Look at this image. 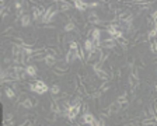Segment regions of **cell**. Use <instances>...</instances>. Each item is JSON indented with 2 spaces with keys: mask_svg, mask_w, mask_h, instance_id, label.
<instances>
[{
  "mask_svg": "<svg viewBox=\"0 0 157 126\" xmlns=\"http://www.w3.org/2000/svg\"><path fill=\"white\" fill-rule=\"evenodd\" d=\"M28 88L31 90L33 93L39 94V95L48 93V91L51 90L49 87H48V84H46L45 81H42V80H37L35 83H30V84H28Z\"/></svg>",
  "mask_w": 157,
  "mask_h": 126,
  "instance_id": "obj_1",
  "label": "cell"
},
{
  "mask_svg": "<svg viewBox=\"0 0 157 126\" xmlns=\"http://www.w3.org/2000/svg\"><path fill=\"white\" fill-rule=\"evenodd\" d=\"M56 14H58V6H56V4L49 6V7L46 9L44 17H42V23H44V24H49L52 20L56 17Z\"/></svg>",
  "mask_w": 157,
  "mask_h": 126,
  "instance_id": "obj_2",
  "label": "cell"
},
{
  "mask_svg": "<svg viewBox=\"0 0 157 126\" xmlns=\"http://www.w3.org/2000/svg\"><path fill=\"white\" fill-rule=\"evenodd\" d=\"M116 46V41L111 37H105L101 39V48H107V49H114Z\"/></svg>",
  "mask_w": 157,
  "mask_h": 126,
  "instance_id": "obj_3",
  "label": "cell"
},
{
  "mask_svg": "<svg viewBox=\"0 0 157 126\" xmlns=\"http://www.w3.org/2000/svg\"><path fill=\"white\" fill-rule=\"evenodd\" d=\"M59 46H46L45 53L46 56H52V57H59L62 53V49H58Z\"/></svg>",
  "mask_w": 157,
  "mask_h": 126,
  "instance_id": "obj_4",
  "label": "cell"
},
{
  "mask_svg": "<svg viewBox=\"0 0 157 126\" xmlns=\"http://www.w3.org/2000/svg\"><path fill=\"white\" fill-rule=\"evenodd\" d=\"M87 21L90 24H101V18H100V15H98V13H96V11H90V13L87 14Z\"/></svg>",
  "mask_w": 157,
  "mask_h": 126,
  "instance_id": "obj_5",
  "label": "cell"
},
{
  "mask_svg": "<svg viewBox=\"0 0 157 126\" xmlns=\"http://www.w3.org/2000/svg\"><path fill=\"white\" fill-rule=\"evenodd\" d=\"M76 59H78V51H77V49H69L67 53H66V59H65V60L67 62V63H72V62L76 60Z\"/></svg>",
  "mask_w": 157,
  "mask_h": 126,
  "instance_id": "obj_6",
  "label": "cell"
},
{
  "mask_svg": "<svg viewBox=\"0 0 157 126\" xmlns=\"http://www.w3.org/2000/svg\"><path fill=\"white\" fill-rule=\"evenodd\" d=\"M72 7H74L72 3H67V1H58V11L59 13H65V11H69Z\"/></svg>",
  "mask_w": 157,
  "mask_h": 126,
  "instance_id": "obj_7",
  "label": "cell"
},
{
  "mask_svg": "<svg viewBox=\"0 0 157 126\" xmlns=\"http://www.w3.org/2000/svg\"><path fill=\"white\" fill-rule=\"evenodd\" d=\"M96 121V118L93 115L91 112H88L86 115H81V122H83V125H93Z\"/></svg>",
  "mask_w": 157,
  "mask_h": 126,
  "instance_id": "obj_8",
  "label": "cell"
},
{
  "mask_svg": "<svg viewBox=\"0 0 157 126\" xmlns=\"http://www.w3.org/2000/svg\"><path fill=\"white\" fill-rule=\"evenodd\" d=\"M73 6L78 10V11H80V13H81V11H84L86 9H88V3H87V1H83V0H74Z\"/></svg>",
  "mask_w": 157,
  "mask_h": 126,
  "instance_id": "obj_9",
  "label": "cell"
},
{
  "mask_svg": "<svg viewBox=\"0 0 157 126\" xmlns=\"http://www.w3.org/2000/svg\"><path fill=\"white\" fill-rule=\"evenodd\" d=\"M94 73H96V76H97L101 81H108V80H110V74H108L107 70H104V69H98V70H96Z\"/></svg>",
  "mask_w": 157,
  "mask_h": 126,
  "instance_id": "obj_10",
  "label": "cell"
},
{
  "mask_svg": "<svg viewBox=\"0 0 157 126\" xmlns=\"http://www.w3.org/2000/svg\"><path fill=\"white\" fill-rule=\"evenodd\" d=\"M51 112H55L58 115H62V107H60V104L55 99H52L51 101Z\"/></svg>",
  "mask_w": 157,
  "mask_h": 126,
  "instance_id": "obj_11",
  "label": "cell"
},
{
  "mask_svg": "<svg viewBox=\"0 0 157 126\" xmlns=\"http://www.w3.org/2000/svg\"><path fill=\"white\" fill-rule=\"evenodd\" d=\"M91 41H101V29L100 28H94L91 31Z\"/></svg>",
  "mask_w": 157,
  "mask_h": 126,
  "instance_id": "obj_12",
  "label": "cell"
},
{
  "mask_svg": "<svg viewBox=\"0 0 157 126\" xmlns=\"http://www.w3.org/2000/svg\"><path fill=\"white\" fill-rule=\"evenodd\" d=\"M108 109H110V112H111L112 115H115V113H118V112L121 111V104H118L115 101V102H112L108 105Z\"/></svg>",
  "mask_w": 157,
  "mask_h": 126,
  "instance_id": "obj_13",
  "label": "cell"
},
{
  "mask_svg": "<svg viewBox=\"0 0 157 126\" xmlns=\"http://www.w3.org/2000/svg\"><path fill=\"white\" fill-rule=\"evenodd\" d=\"M115 41H116V45H119V46L124 48V49H126L128 43H129V39L125 37H121V38H118V39H115Z\"/></svg>",
  "mask_w": 157,
  "mask_h": 126,
  "instance_id": "obj_14",
  "label": "cell"
},
{
  "mask_svg": "<svg viewBox=\"0 0 157 126\" xmlns=\"http://www.w3.org/2000/svg\"><path fill=\"white\" fill-rule=\"evenodd\" d=\"M31 18L33 17H30V14H24L23 17H21V20H20V23H21L23 27H28L31 24Z\"/></svg>",
  "mask_w": 157,
  "mask_h": 126,
  "instance_id": "obj_15",
  "label": "cell"
},
{
  "mask_svg": "<svg viewBox=\"0 0 157 126\" xmlns=\"http://www.w3.org/2000/svg\"><path fill=\"white\" fill-rule=\"evenodd\" d=\"M25 71H27V74H28V76H31V77H34V76L37 74V71H38V69H37V66L28 65L27 67H25Z\"/></svg>",
  "mask_w": 157,
  "mask_h": 126,
  "instance_id": "obj_16",
  "label": "cell"
},
{
  "mask_svg": "<svg viewBox=\"0 0 157 126\" xmlns=\"http://www.w3.org/2000/svg\"><path fill=\"white\" fill-rule=\"evenodd\" d=\"M56 63H58V59L56 57H52V56H46L45 59V65L49 66V67H53V66H56Z\"/></svg>",
  "mask_w": 157,
  "mask_h": 126,
  "instance_id": "obj_17",
  "label": "cell"
},
{
  "mask_svg": "<svg viewBox=\"0 0 157 126\" xmlns=\"http://www.w3.org/2000/svg\"><path fill=\"white\" fill-rule=\"evenodd\" d=\"M96 48H94V43H93V41L91 39H86V42H84V51H87V52H91V51H94Z\"/></svg>",
  "mask_w": 157,
  "mask_h": 126,
  "instance_id": "obj_18",
  "label": "cell"
},
{
  "mask_svg": "<svg viewBox=\"0 0 157 126\" xmlns=\"http://www.w3.org/2000/svg\"><path fill=\"white\" fill-rule=\"evenodd\" d=\"M58 116H59V115L55 113V112H49L48 115H45V119L48 122H56V121H58Z\"/></svg>",
  "mask_w": 157,
  "mask_h": 126,
  "instance_id": "obj_19",
  "label": "cell"
},
{
  "mask_svg": "<svg viewBox=\"0 0 157 126\" xmlns=\"http://www.w3.org/2000/svg\"><path fill=\"white\" fill-rule=\"evenodd\" d=\"M23 108H25V109H31V108H34V102H33V99L28 97L25 101L23 102V105H21Z\"/></svg>",
  "mask_w": 157,
  "mask_h": 126,
  "instance_id": "obj_20",
  "label": "cell"
},
{
  "mask_svg": "<svg viewBox=\"0 0 157 126\" xmlns=\"http://www.w3.org/2000/svg\"><path fill=\"white\" fill-rule=\"evenodd\" d=\"M74 29H76V24H74L73 21H69L67 24H65V31L72 32V31H74Z\"/></svg>",
  "mask_w": 157,
  "mask_h": 126,
  "instance_id": "obj_21",
  "label": "cell"
},
{
  "mask_svg": "<svg viewBox=\"0 0 157 126\" xmlns=\"http://www.w3.org/2000/svg\"><path fill=\"white\" fill-rule=\"evenodd\" d=\"M49 91H51L52 95H59V94H60V87L58 85V84H53V85L51 87V90H49Z\"/></svg>",
  "mask_w": 157,
  "mask_h": 126,
  "instance_id": "obj_22",
  "label": "cell"
},
{
  "mask_svg": "<svg viewBox=\"0 0 157 126\" xmlns=\"http://www.w3.org/2000/svg\"><path fill=\"white\" fill-rule=\"evenodd\" d=\"M135 66L136 67H140V69H146V63H144V60L142 59V57H139V59H136V62H135Z\"/></svg>",
  "mask_w": 157,
  "mask_h": 126,
  "instance_id": "obj_23",
  "label": "cell"
},
{
  "mask_svg": "<svg viewBox=\"0 0 157 126\" xmlns=\"http://www.w3.org/2000/svg\"><path fill=\"white\" fill-rule=\"evenodd\" d=\"M6 97L7 98H10V99H11V98H16V90L14 88H6Z\"/></svg>",
  "mask_w": 157,
  "mask_h": 126,
  "instance_id": "obj_24",
  "label": "cell"
},
{
  "mask_svg": "<svg viewBox=\"0 0 157 126\" xmlns=\"http://www.w3.org/2000/svg\"><path fill=\"white\" fill-rule=\"evenodd\" d=\"M150 51H152L153 53H157V38L150 39Z\"/></svg>",
  "mask_w": 157,
  "mask_h": 126,
  "instance_id": "obj_25",
  "label": "cell"
},
{
  "mask_svg": "<svg viewBox=\"0 0 157 126\" xmlns=\"http://www.w3.org/2000/svg\"><path fill=\"white\" fill-rule=\"evenodd\" d=\"M112 51H114V53H115L116 56H122V55L125 53V49H124V48H121L119 45H116V46L114 48Z\"/></svg>",
  "mask_w": 157,
  "mask_h": 126,
  "instance_id": "obj_26",
  "label": "cell"
},
{
  "mask_svg": "<svg viewBox=\"0 0 157 126\" xmlns=\"http://www.w3.org/2000/svg\"><path fill=\"white\" fill-rule=\"evenodd\" d=\"M125 101H128V94H126V93L121 94L119 97L116 98V102H118V104H122V102H125Z\"/></svg>",
  "mask_w": 157,
  "mask_h": 126,
  "instance_id": "obj_27",
  "label": "cell"
},
{
  "mask_svg": "<svg viewBox=\"0 0 157 126\" xmlns=\"http://www.w3.org/2000/svg\"><path fill=\"white\" fill-rule=\"evenodd\" d=\"M126 65L129 66L130 69H132V67H133V66H135V57H133V56H132V55H129V56H128V57H126Z\"/></svg>",
  "mask_w": 157,
  "mask_h": 126,
  "instance_id": "obj_28",
  "label": "cell"
},
{
  "mask_svg": "<svg viewBox=\"0 0 157 126\" xmlns=\"http://www.w3.org/2000/svg\"><path fill=\"white\" fill-rule=\"evenodd\" d=\"M77 51H78V59H80L81 62H84V59H86V56H84V48L80 46Z\"/></svg>",
  "mask_w": 157,
  "mask_h": 126,
  "instance_id": "obj_29",
  "label": "cell"
},
{
  "mask_svg": "<svg viewBox=\"0 0 157 126\" xmlns=\"http://www.w3.org/2000/svg\"><path fill=\"white\" fill-rule=\"evenodd\" d=\"M101 115H102L104 118H110L112 113L110 112V109H108V108H102V109H101Z\"/></svg>",
  "mask_w": 157,
  "mask_h": 126,
  "instance_id": "obj_30",
  "label": "cell"
},
{
  "mask_svg": "<svg viewBox=\"0 0 157 126\" xmlns=\"http://www.w3.org/2000/svg\"><path fill=\"white\" fill-rule=\"evenodd\" d=\"M86 113H88V104L83 102L81 104V115H86Z\"/></svg>",
  "mask_w": 157,
  "mask_h": 126,
  "instance_id": "obj_31",
  "label": "cell"
},
{
  "mask_svg": "<svg viewBox=\"0 0 157 126\" xmlns=\"http://www.w3.org/2000/svg\"><path fill=\"white\" fill-rule=\"evenodd\" d=\"M3 126H14V119H4Z\"/></svg>",
  "mask_w": 157,
  "mask_h": 126,
  "instance_id": "obj_32",
  "label": "cell"
},
{
  "mask_svg": "<svg viewBox=\"0 0 157 126\" xmlns=\"http://www.w3.org/2000/svg\"><path fill=\"white\" fill-rule=\"evenodd\" d=\"M14 31V28L13 27H9V28H6L4 31H3V37H7V35H9L10 32H13Z\"/></svg>",
  "mask_w": 157,
  "mask_h": 126,
  "instance_id": "obj_33",
  "label": "cell"
},
{
  "mask_svg": "<svg viewBox=\"0 0 157 126\" xmlns=\"http://www.w3.org/2000/svg\"><path fill=\"white\" fill-rule=\"evenodd\" d=\"M100 6V1H91V3H88V9H96Z\"/></svg>",
  "mask_w": 157,
  "mask_h": 126,
  "instance_id": "obj_34",
  "label": "cell"
},
{
  "mask_svg": "<svg viewBox=\"0 0 157 126\" xmlns=\"http://www.w3.org/2000/svg\"><path fill=\"white\" fill-rule=\"evenodd\" d=\"M128 107H129V102H128V101H125V102L121 104V109H128Z\"/></svg>",
  "mask_w": 157,
  "mask_h": 126,
  "instance_id": "obj_35",
  "label": "cell"
},
{
  "mask_svg": "<svg viewBox=\"0 0 157 126\" xmlns=\"http://www.w3.org/2000/svg\"><path fill=\"white\" fill-rule=\"evenodd\" d=\"M98 126H105V121L102 119V116L98 119Z\"/></svg>",
  "mask_w": 157,
  "mask_h": 126,
  "instance_id": "obj_36",
  "label": "cell"
},
{
  "mask_svg": "<svg viewBox=\"0 0 157 126\" xmlns=\"http://www.w3.org/2000/svg\"><path fill=\"white\" fill-rule=\"evenodd\" d=\"M152 18L154 20V21H157V10H154V13L152 14Z\"/></svg>",
  "mask_w": 157,
  "mask_h": 126,
  "instance_id": "obj_37",
  "label": "cell"
},
{
  "mask_svg": "<svg viewBox=\"0 0 157 126\" xmlns=\"http://www.w3.org/2000/svg\"><path fill=\"white\" fill-rule=\"evenodd\" d=\"M28 126H34V123H33V122H30V125H28Z\"/></svg>",
  "mask_w": 157,
  "mask_h": 126,
  "instance_id": "obj_38",
  "label": "cell"
},
{
  "mask_svg": "<svg viewBox=\"0 0 157 126\" xmlns=\"http://www.w3.org/2000/svg\"><path fill=\"white\" fill-rule=\"evenodd\" d=\"M154 63H157V57H156V59H154Z\"/></svg>",
  "mask_w": 157,
  "mask_h": 126,
  "instance_id": "obj_39",
  "label": "cell"
},
{
  "mask_svg": "<svg viewBox=\"0 0 157 126\" xmlns=\"http://www.w3.org/2000/svg\"><path fill=\"white\" fill-rule=\"evenodd\" d=\"M84 126H93V125H84Z\"/></svg>",
  "mask_w": 157,
  "mask_h": 126,
  "instance_id": "obj_40",
  "label": "cell"
},
{
  "mask_svg": "<svg viewBox=\"0 0 157 126\" xmlns=\"http://www.w3.org/2000/svg\"><path fill=\"white\" fill-rule=\"evenodd\" d=\"M156 73H157V70H156Z\"/></svg>",
  "mask_w": 157,
  "mask_h": 126,
  "instance_id": "obj_41",
  "label": "cell"
}]
</instances>
